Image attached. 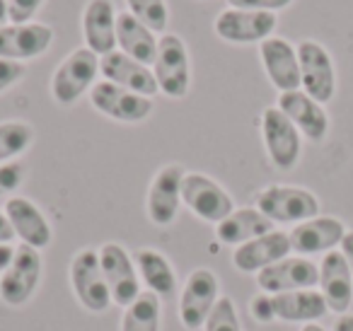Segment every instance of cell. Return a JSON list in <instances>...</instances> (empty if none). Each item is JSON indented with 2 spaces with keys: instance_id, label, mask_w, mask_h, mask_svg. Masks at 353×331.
Listing matches in <instances>:
<instances>
[{
  "instance_id": "cell-30",
  "label": "cell",
  "mask_w": 353,
  "mask_h": 331,
  "mask_svg": "<svg viewBox=\"0 0 353 331\" xmlns=\"http://www.w3.org/2000/svg\"><path fill=\"white\" fill-rule=\"evenodd\" d=\"M126 8L136 20L150 27L155 34H165L170 25V8L165 0H126Z\"/></svg>"
},
{
  "instance_id": "cell-8",
  "label": "cell",
  "mask_w": 353,
  "mask_h": 331,
  "mask_svg": "<svg viewBox=\"0 0 353 331\" xmlns=\"http://www.w3.org/2000/svg\"><path fill=\"white\" fill-rule=\"evenodd\" d=\"M221 300V281L211 268H194L179 292V321L184 329H203L208 314Z\"/></svg>"
},
{
  "instance_id": "cell-13",
  "label": "cell",
  "mask_w": 353,
  "mask_h": 331,
  "mask_svg": "<svg viewBox=\"0 0 353 331\" xmlns=\"http://www.w3.org/2000/svg\"><path fill=\"white\" fill-rule=\"evenodd\" d=\"M90 104L94 112L119 123H141L152 114L150 97H143V94L119 88L107 80L94 83V88L90 90Z\"/></svg>"
},
{
  "instance_id": "cell-31",
  "label": "cell",
  "mask_w": 353,
  "mask_h": 331,
  "mask_svg": "<svg viewBox=\"0 0 353 331\" xmlns=\"http://www.w3.org/2000/svg\"><path fill=\"white\" fill-rule=\"evenodd\" d=\"M203 331H242L240 314H237V305L232 297L221 295L203 324Z\"/></svg>"
},
{
  "instance_id": "cell-37",
  "label": "cell",
  "mask_w": 353,
  "mask_h": 331,
  "mask_svg": "<svg viewBox=\"0 0 353 331\" xmlns=\"http://www.w3.org/2000/svg\"><path fill=\"white\" fill-rule=\"evenodd\" d=\"M0 242L3 244H12L15 242V232H12V225L8 220L6 210L0 208Z\"/></svg>"
},
{
  "instance_id": "cell-16",
  "label": "cell",
  "mask_w": 353,
  "mask_h": 331,
  "mask_svg": "<svg viewBox=\"0 0 353 331\" xmlns=\"http://www.w3.org/2000/svg\"><path fill=\"white\" fill-rule=\"evenodd\" d=\"M54 41V30L44 22L27 25H3L0 27V59L25 63L39 59L49 51Z\"/></svg>"
},
{
  "instance_id": "cell-10",
  "label": "cell",
  "mask_w": 353,
  "mask_h": 331,
  "mask_svg": "<svg viewBox=\"0 0 353 331\" xmlns=\"http://www.w3.org/2000/svg\"><path fill=\"white\" fill-rule=\"evenodd\" d=\"M300 61V90L319 104H327L336 94V68L334 59L319 41L303 39L298 44Z\"/></svg>"
},
{
  "instance_id": "cell-22",
  "label": "cell",
  "mask_w": 353,
  "mask_h": 331,
  "mask_svg": "<svg viewBox=\"0 0 353 331\" xmlns=\"http://www.w3.org/2000/svg\"><path fill=\"white\" fill-rule=\"evenodd\" d=\"M99 75H102V80H107V83L126 88V90H131V92L143 94V97L152 99L160 92L150 66L138 63L136 59L121 54L119 49L99 59Z\"/></svg>"
},
{
  "instance_id": "cell-32",
  "label": "cell",
  "mask_w": 353,
  "mask_h": 331,
  "mask_svg": "<svg viewBox=\"0 0 353 331\" xmlns=\"http://www.w3.org/2000/svg\"><path fill=\"white\" fill-rule=\"evenodd\" d=\"M25 181V165L22 162H6L0 165V199H10Z\"/></svg>"
},
{
  "instance_id": "cell-12",
  "label": "cell",
  "mask_w": 353,
  "mask_h": 331,
  "mask_svg": "<svg viewBox=\"0 0 353 331\" xmlns=\"http://www.w3.org/2000/svg\"><path fill=\"white\" fill-rule=\"evenodd\" d=\"M276 25H279L276 12L225 8L223 12H218L213 32L228 44H261L274 37Z\"/></svg>"
},
{
  "instance_id": "cell-19",
  "label": "cell",
  "mask_w": 353,
  "mask_h": 331,
  "mask_svg": "<svg viewBox=\"0 0 353 331\" xmlns=\"http://www.w3.org/2000/svg\"><path fill=\"white\" fill-rule=\"evenodd\" d=\"M290 237L283 230H271V232L261 234V237L252 239L247 244H240L232 252V266L240 273H261L264 268H269L271 263L281 261V259L290 257Z\"/></svg>"
},
{
  "instance_id": "cell-17",
  "label": "cell",
  "mask_w": 353,
  "mask_h": 331,
  "mask_svg": "<svg viewBox=\"0 0 353 331\" xmlns=\"http://www.w3.org/2000/svg\"><path fill=\"white\" fill-rule=\"evenodd\" d=\"M346 225L332 215H317L300 225H293L288 232L290 249L298 257H314V254H329L341 247V239L346 234Z\"/></svg>"
},
{
  "instance_id": "cell-9",
  "label": "cell",
  "mask_w": 353,
  "mask_h": 331,
  "mask_svg": "<svg viewBox=\"0 0 353 331\" xmlns=\"http://www.w3.org/2000/svg\"><path fill=\"white\" fill-rule=\"evenodd\" d=\"M184 167L170 162L162 165L152 174L150 186L145 196V213L148 220L157 228H170L179 215L182 208V181H184Z\"/></svg>"
},
{
  "instance_id": "cell-33",
  "label": "cell",
  "mask_w": 353,
  "mask_h": 331,
  "mask_svg": "<svg viewBox=\"0 0 353 331\" xmlns=\"http://www.w3.org/2000/svg\"><path fill=\"white\" fill-rule=\"evenodd\" d=\"M46 0H10L8 8V22L10 25H27L34 22V15L39 12V8L44 6Z\"/></svg>"
},
{
  "instance_id": "cell-35",
  "label": "cell",
  "mask_w": 353,
  "mask_h": 331,
  "mask_svg": "<svg viewBox=\"0 0 353 331\" xmlns=\"http://www.w3.org/2000/svg\"><path fill=\"white\" fill-rule=\"evenodd\" d=\"M293 0H228V8L240 10H261V12H279L288 8Z\"/></svg>"
},
{
  "instance_id": "cell-11",
  "label": "cell",
  "mask_w": 353,
  "mask_h": 331,
  "mask_svg": "<svg viewBox=\"0 0 353 331\" xmlns=\"http://www.w3.org/2000/svg\"><path fill=\"white\" fill-rule=\"evenodd\" d=\"M97 252L102 273L107 278L109 292H112V302L117 307H128L143 292L136 261L128 254V249L119 242H104Z\"/></svg>"
},
{
  "instance_id": "cell-2",
  "label": "cell",
  "mask_w": 353,
  "mask_h": 331,
  "mask_svg": "<svg viewBox=\"0 0 353 331\" xmlns=\"http://www.w3.org/2000/svg\"><path fill=\"white\" fill-rule=\"evenodd\" d=\"M157 90L170 99H184L192 90V59L179 34L165 32L157 41V54L152 61Z\"/></svg>"
},
{
  "instance_id": "cell-21",
  "label": "cell",
  "mask_w": 353,
  "mask_h": 331,
  "mask_svg": "<svg viewBox=\"0 0 353 331\" xmlns=\"http://www.w3.org/2000/svg\"><path fill=\"white\" fill-rule=\"evenodd\" d=\"M319 292L327 302L329 312L346 314L353 302V273L339 249L324 254L319 261Z\"/></svg>"
},
{
  "instance_id": "cell-26",
  "label": "cell",
  "mask_w": 353,
  "mask_h": 331,
  "mask_svg": "<svg viewBox=\"0 0 353 331\" xmlns=\"http://www.w3.org/2000/svg\"><path fill=\"white\" fill-rule=\"evenodd\" d=\"M274 302V314L279 321L288 324H314L329 312L319 290H293V292H279L271 295Z\"/></svg>"
},
{
  "instance_id": "cell-6",
  "label": "cell",
  "mask_w": 353,
  "mask_h": 331,
  "mask_svg": "<svg viewBox=\"0 0 353 331\" xmlns=\"http://www.w3.org/2000/svg\"><path fill=\"white\" fill-rule=\"evenodd\" d=\"M182 205L203 223L218 225L235 210V199L203 172H187L182 181Z\"/></svg>"
},
{
  "instance_id": "cell-34",
  "label": "cell",
  "mask_w": 353,
  "mask_h": 331,
  "mask_svg": "<svg viewBox=\"0 0 353 331\" xmlns=\"http://www.w3.org/2000/svg\"><path fill=\"white\" fill-rule=\"evenodd\" d=\"M250 312H252V317H254V321H259V324H271V321H276L274 302H271L269 292H259V295L252 297Z\"/></svg>"
},
{
  "instance_id": "cell-7",
  "label": "cell",
  "mask_w": 353,
  "mask_h": 331,
  "mask_svg": "<svg viewBox=\"0 0 353 331\" xmlns=\"http://www.w3.org/2000/svg\"><path fill=\"white\" fill-rule=\"evenodd\" d=\"M261 141L271 165L281 172H290L303 155V136L279 107L261 112Z\"/></svg>"
},
{
  "instance_id": "cell-42",
  "label": "cell",
  "mask_w": 353,
  "mask_h": 331,
  "mask_svg": "<svg viewBox=\"0 0 353 331\" xmlns=\"http://www.w3.org/2000/svg\"><path fill=\"white\" fill-rule=\"evenodd\" d=\"M300 331H327V329H324L322 324H317V321H314V324H303V329H300Z\"/></svg>"
},
{
  "instance_id": "cell-4",
  "label": "cell",
  "mask_w": 353,
  "mask_h": 331,
  "mask_svg": "<svg viewBox=\"0 0 353 331\" xmlns=\"http://www.w3.org/2000/svg\"><path fill=\"white\" fill-rule=\"evenodd\" d=\"M254 205L274 225H300L319 215V199L310 189L290 184H271L261 189Z\"/></svg>"
},
{
  "instance_id": "cell-41",
  "label": "cell",
  "mask_w": 353,
  "mask_h": 331,
  "mask_svg": "<svg viewBox=\"0 0 353 331\" xmlns=\"http://www.w3.org/2000/svg\"><path fill=\"white\" fill-rule=\"evenodd\" d=\"M8 8H10V0H0V27L8 22Z\"/></svg>"
},
{
  "instance_id": "cell-39",
  "label": "cell",
  "mask_w": 353,
  "mask_h": 331,
  "mask_svg": "<svg viewBox=\"0 0 353 331\" xmlns=\"http://www.w3.org/2000/svg\"><path fill=\"white\" fill-rule=\"evenodd\" d=\"M12 257H15V244H3V242H0V273L10 266Z\"/></svg>"
},
{
  "instance_id": "cell-25",
  "label": "cell",
  "mask_w": 353,
  "mask_h": 331,
  "mask_svg": "<svg viewBox=\"0 0 353 331\" xmlns=\"http://www.w3.org/2000/svg\"><path fill=\"white\" fill-rule=\"evenodd\" d=\"M271 230H276V225L256 205H250V208H235L225 220H221L216 225V237L221 244L240 247Z\"/></svg>"
},
{
  "instance_id": "cell-38",
  "label": "cell",
  "mask_w": 353,
  "mask_h": 331,
  "mask_svg": "<svg viewBox=\"0 0 353 331\" xmlns=\"http://www.w3.org/2000/svg\"><path fill=\"white\" fill-rule=\"evenodd\" d=\"M339 252H341L343 257H346V263H348V268H351V273H353V230H348V232L343 234Z\"/></svg>"
},
{
  "instance_id": "cell-15",
  "label": "cell",
  "mask_w": 353,
  "mask_h": 331,
  "mask_svg": "<svg viewBox=\"0 0 353 331\" xmlns=\"http://www.w3.org/2000/svg\"><path fill=\"white\" fill-rule=\"evenodd\" d=\"M8 220L12 225V232L22 244L32 249H46L54 239V228H51L46 213L27 196H10L3 205Z\"/></svg>"
},
{
  "instance_id": "cell-14",
  "label": "cell",
  "mask_w": 353,
  "mask_h": 331,
  "mask_svg": "<svg viewBox=\"0 0 353 331\" xmlns=\"http://www.w3.org/2000/svg\"><path fill=\"white\" fill-rule=\"evenodd\" d=\"M319 283V266L307 257H285L256 273V285L261 292L279 295L293 290H312Z\"/></svg>"
},
{
  "instance_id": "cell-40",
  "label": "cell",
  "mask_w": 353,
  "mask_h": 331,
  "mask_svg": "<svg viewBox=\"0 0 353 331\" xmlns=\"http://www.w3.org/2000/svg\"><path fill=\"white\" fill-rule=\"evenodd\" d=\"M334 331H353V314L351 312L336 317V321H334Z\"/></svg>"
},
{
  "instance_id": "cell-23",
  "label": "cell",
  "mask_w": 353,
  "mask_h": 331,
  "mask_svg": "<svg viewBox=\"0 0 353 331\" xmlns=\"http://www.w3.org/2000/svg\"><path fill=\"white\" fill-rule=\"evenodd\" d=\"M117 8L112 0H88L83 10V39L90 51L102 56L117 51Z\"/></svg>"
},
{
  "instance_id": "cell-1",
  "label": "cell",
  "mask_w": 353,
  "mask_h": 331,
  "mask_svg": "<svg viewBox=\"0 0 353 331\" xmlns=\"http://www.w3.org/2000/svg\"><path fill=\"white\" fill-rule=\"evenodd\" d=\"M68 283L78 305L90 314H102L114 305L97 249L85 247L73 254L68 263Z\"/></svg>"
},
{
  "instance_id": "cell-18",
  "label": "cell",
  "mask_w": 353,
  "mask_h": 331,
  "mask_svg": "<svg viewBox=\"0 0 353 331\" xmlns=\"http://www.w3.org/2000/svg\"><path fill=\"white\" fill-rule=\"evenodd\" d=\"M259 59L269 83L279 92L300 90V61L298 46H293L283 37H269L259 44Z\"/></svg>"
},
{
  "instance_id": "cell-27",
  "label": "cell",
  "mask_w": 353,
  "mask_h": 331,
  "mask_svg": "<svg viewBox=\"0 0 353 331\" xmlns=\"http://www.w3.org/2000/svg\"><path fill=\"white\" fill-rule=\"evenodd\" d=\"M157 41L160 37L141 20H136L128 10L117 15V49L121 54L136 59L138 63L152 66L157 54Z\"/></svg>"
},
{
  "instance_id": "cell-3",
  "label": "cell",
  "mask_w": 353,
  "mask_h": 331,
  "mask_svg": "<svg viewBox=\"0 0 353 331\" xmlns=\"http://www.w3.org/2000/svg\"><path fill=\"white\" fill-rule=\"evenodd\" d=\"M99 75V56L88 46L73 49L51 75V97L61 107H73L83 94H90Z\"/></svg>"
},
{
  "instance_id": "cell-28",
  "label": "cell",
  "mask_w": 353,
  "mask_h": 331,
  "mask_svg": "<svg viewBox=\"0 0 353 331\" xmlns=\"http://www.w3.org/2000/svg\"><path fill=\"white\" fill-rule=\"evenodd\" d=\"M162 300L152 292H141L128 307H123L119 331H160Z\"/></svg>"
},
{
  "instance_id": "cell-5",
  "label": "cell",
  "mask_w": 353,
  "mask_h": 331,
  "mask_svg": "<svg viewBox=\"0 0 353 331\" xmlns=\"http://www.w3.org/2000/svg\"><path fill=\"white\" fill-rule=\"evenodd\" d=\"M44 276V259L39 249L27 244L15 247L10 266L0 273V302L8 307H22L34 297Z\"/></svg>"
},
{
  "instance_id": "cell-29",
  "label": "cell",
  "mask_w": 353,
  "mask_h": 331,
  "mask_svg": "<svg viewBox=\"0 0 353 331\" xmlns=\"http://www.w3.org/2000/svg\"><path fill=\"white\" fill-rule=\"evenodd\" d=\"M34 143V128L22 119H6L0 121V165L15 162L30 150Z\"/></svg>"
},
{
  "instance_id": "cell-36",
  "label": "cell",
  "mask_w": 353,
  "mask_h": 331,
  "mask_svg": "<svg viewBox=\"0 0 353 331\" xmlns=\"http://www.w3.org/2000/svg\"><path fill=\"white\" fill-rule=\"evenodd\" d=\"M25 78V63H15V61L0 59V94L10 90Z\"/></svg>"
},
{
  "instance_id": "cell-24",
  "label": "cell",
  "mask_w": 353,
  "mask_h": 331,
  "mask_svg": "<svg viewBox=\"0 0 353 331\" xmlns=\"http://www.w3.org/2000/svg\"><path fill=\"white\" fill-rule=\"evenodd\" d=\"M133 261H136L138 268V278H141L148 292L157 295L160 300L174 295L179 281H176V271L170 259H167V254H162L160 249L143 247L133 254Z\"/></svg>"
},
{
  "instance_id": "cell-20",
  "label": "cell",
  "mask_w": 353,
  "mask_h": 331,
  "mask_svg": "<svg viewBox=\"0 0 353 331\" xmlns=\"http://www.w3.org/2000/svg\"><path fill=\"white\" fill-rule=\"evenodd\" d=\"M276 107L295 123L300 136L307 138L312 143H319L327 138L329 133V114L324 104L312 99L303 90H290V92L279 94V104Z\"/></svg>"
}]
</instances>
